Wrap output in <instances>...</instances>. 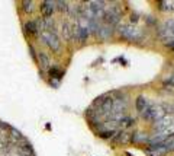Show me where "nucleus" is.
<instances>
[{"mask_svg":"<svg viewBox=\"0 0 174 156\" xmlns=\"http://www.w3.org/2000/svg\"><path fill=\"white\" fill-rule=\"evenodd\" d=\"M55 7L60 12H68V3L67 2H55Z\"/></svg>","mask_w":174,"mask_h":156,"instance_id":"obj_18","label":"nucleus"},{"mask_svg":"<svg viewBox=\"0 0 174 156\" xmlns=\"http://www.w3.org/2000/svg\"><path fill=\"white\" fill-rule=\"evenodd\" d=\"M41 39H42L45 44L48 45L52 51H58L61 48V41L58 38V35L52 31H45L41 34Z\"/></svg>","mask_w":174,"mask_h":156,"instance_id":"obj_3","label":"nucleus"},{"mask_svg":"<svg viewBox=\"0 0 174 156\" xmlns=\"http://www.w3.org/2000/svg\"><path fill=\"white\" fill-rule=\"evenodd\" d=\"M22 6H23V10L26 12V13H32L35 10V3H33L32 0H25V2H22Z\"/></svg>","mask_w":174,"mask_h":156,"instance_id":"obj_13","label":"nucleus"},{"mask_svg":"<svg viewBox=\"0 0 174 156\" xmlns=\"http://www.w3.org/2000/svg\"><path fill=\"white\" fill-rule=\"evenodd\" d=\"M130 139H132V134L128 133V131H119V133L116 134V137H115V140L119 142V143H122V145L129 143Z\"/></svg>","mask_w":174,"mask_h":156,"instance_id":"obj_11","label":"nucleus"},{"mask_svg":"<svg viewBox=\"0 0 174 156\" xmlns=\"http://www.w3.org/2000/svg\"><path fill=\"white\" fill-rule=\"evenodd\" d=\"M142 117L145 118V120H148V121H154V123H155L158 120H161L163 117H165V111H164L163 106L151 105V104H149V106L142 112Z\"/></svg>","mask_w":174,"mask_h":156,"instance_id":"obj_1","label":"nucleus"},{"mask_svg":"<svg viewBox=\"0 0 174 156\" xmlns=\"http://www.w3.org/2000/svg\"><path fill=\"white\" fill-rule=\"evenodd\" d=\"M112 34H113V26H109L106 23L99 25L97 29H96V37L99 39H108V38H110Z\"/></svg>","mask_w":174,"mask_h":156,"instance_id":"obj_5","label":"nucleus"},{"mask_svg":"<svg viewBox=\"0 0 174 156\" xmlns=\"http://www.w3.org/2000/svg\"><path fill=\"white\" fill-rule=\"evenodd\" d=\"M130 22H138V15H136V13H132V15H130Z\"/></svg>","mask_w":174,"mask_h":156,"instance_id":"obj_20","label":"nucleus"},{"mask_svg":"<svg viewBox=\"0 0 174 156\" xmlns=\"http://www.w3.org/2000/svg\"><path fill=\"white\" fill-rule=\"evenodd\" d=\"M87 6L90 7L92 13L96 18H99V15L103 16V10H104V2H89Z\"/></svg>","mask_w":174,"mask_h":156,"instance_id":"obj_8","label":"nucleus"},{"mask_svg":"<svg viewBox=\"0 0 174 156\" xmlns=\"http://www.w3.org/2000/svg\"><path fill=\"white\" fill-rule=\"evenodd\" d=\"M119 34L123 39L128 41H139L142 38V32L135 26H130V25H122L119 28Z\"/></svg>","mask_w":174,"mask_h":156,"instance_id":"obj_2","label":"nucleus"},{"mask_svg":"<svg viewBox=\"0 0 174 156\" xmlns=\"http://www.w3.org/2000/svg\"><path fill=\"white\" fill-rule=\"evenodd\" d=\"M173 123H174L173 118L163 117L161 120H158V121H155V123H154V128L157 130V133H163L164 130H167V128H168Z\"/></svg>","mask_w":174,"mask_h":156,"instance_id":"obj_7","label":"nucleus"},{"mask_svg":"<svg viewBox=\"0 0 174 156\" xmlns=\"http://www.w3.org/2000/svg\"><path fill=\"white\" fill-rule=\"evenodd\" d=\"M62 37H64L65 41H70L71 39V26L68 23H64V25H62Z\"/></svg>","mask_w":174,"mask_h":156,"instance_id":"obj_16","label":"nucleus"},{"mask_svg":"<svg viewBox=\"0 0 174 156\" xmlns=\"http://www.w3.org/2000/svg\"><path fill=\"white\" fill-rule=\"evenodd\" d=\"M113 134H115V130H106V131H100V133H99V137L109 139V137H113Z\"/></svg>","mask_w":174,"mask_h":156,"instance_id":"obj_19","label":"nucleus"},{"mask_svg":"<svg viewBox=\"0 0 174 156\" xmlns=\"http://www.w3.org/2000/svg\"><path fill=\"white\" fill-rule=\"evenodd\" d=\"M145 140H148V136L145 133H135V134H132V139H130V142L141 143V142H145Z\"/></svg>","mask_w":174,"mask_h":156,"instance_id":"obj_14","label":"nucleus"},{"mask_svg":"<svg viewBox=\"0 0 174 156\" xmlns=\"http://www.w3.org/2000/svg\"><path fill=\"white\" fill-rule=\"evenodd\" d=\"M89 35H90L89 28H87V26H80V28H78V34H77L76 41H78V42H84V41L89 38Z\"/></svg>","mask_w":174,"mask_h":156,"instance_id":"obj_12","label":"nucleus"},{"mask_svg":"<svg viewBox=\"0 0 174 156\" xmlns=\"http://www.w3.org/2000/svg\"><path fill=\"white\" fill-rule=\"evenodd\" d=\"M49 74H51V78L52 79H61L62 76H64V72L58 70L57 67H52V69H49Z\"/></svg>","mask_w":174,"mask_h":156,"instance_id":"obj_17","label":"nucleus"},{"mask_svg":"<svg viewBox=\"0 0 174 156\" xmlns=\"http://www.w3.org/2000/svg\"><path fill=\"white\" fill-rule=\"evenodd\" d=\"M25 31L29 34L38 32V31H36V23H35V21H28V22L25 23Z\"/></svg>","mask_w":174,"mask_h":156,"instance_id":"obj_15","label":"nucleus"},{"mask_svg":"<svg viewBox=\"0 0 174 156\" xmlns=\"http://www.w3.org/2000/svg\"><path fill=\"white\" fill-rule=\"evenodd\" d=\"M54 10H55V2L47 0V2H42V3H41V15L44 16V19L52 16Z\"/></svg>","mask_w":174,"mask_h":156,"instance_id":"obj_6","label":"nucleus"},{"mask_svg":"<svg viewBox=\"0 0 174 156\" xmlns=\"http://www.w3.org/2000/svg\"><path fill=\"white\" fill-rule=\"evenodd\" d=\"M120 21V12L116 9V7H110L109 10L103 12V22L109 26H113V25H118Z\"/></svg>","mask_w":174,"mask_h":156,"instance_id":"obj_4","label":"nucleus"},{"mask_svg":"<svg viewBox=\"0 0 174 156\" xmlns=\"http://www.w3.org/2000/svg\"><path fill=\"white\" fill-rule=\"evenodd\" d=\"M148 106H149V102H148V99L144 96V95H139L138 98H136L135 101V108H136V111L138 112H144L145 110H147Z\"/></svg>","mask_w":174,"mask_h":156,"instance_id":"obj_9","label":"nucleus"},{"mask_svg":"<svg viewBox=\"0 0 174 156\" xmlns=\"http://www.w3.org/2000/svg\"><path fill=\"white\" fill-rule=\"evenodd\" d=\"M36 58H38V62H39V66L42 67L44 70H47L49 67V64H51V62H49V57L44 53V51H39L38 53V56H36Z\"/></svg>","mask_w":174,"mask_h":156,"instance_id":"obj_10","label":"nucleus"}]
</instances>
